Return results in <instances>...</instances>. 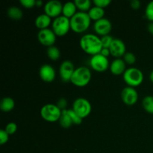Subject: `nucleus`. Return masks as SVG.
Wrapping results in <instances>:
<instances>
[{
    "mask_svg": "<svg viewBox=\"0 0 153 153\" xmlns=\"http://www.w3.org/2000/svg\"><path fill=\"white\" fill-rule=\"evenodd\" d=\"M91 19L87 12L79 11L70 19L71 30L76 33H83L90 27Z\"/></svg>",
    "mask_w": 153,
    "mask_h": 153,
    "instance_id": "f03ea898",
    "label": "nucleus"
},
{
    "mask_svg": "<svg viewBox=\"0 0 153 153\" xmlns=\"http://www.w3.org/2000/svg\"><path fill=\"white\" fill-rule=\"evenodd\" d=\"M145 16L150 22H153V1H149L145 9Z\"/></svg>",
    "mask_w": 153,
    "mask_h": 153,
    "instance_id": "a878e982",
    "label": "nucleus"
},
{
    "mask_svg": "<svg viewBox=\"0 0 153 153\" xmlns=\"http://www.w3.org/2000/svg\"><path fill=\"white\" fill-rule=\"evenodd\" d=\"M79 45L84 52L92 56L100 54L102 49L101 38L94 34H86L82 36Z\"/></svg>",
    "mask_w": 153,
    "mask_h": 153,
    "instance_id": "f257e3e1",
    "label": "nucleus"
},
{
    "mask_svg": "<svg viewBox=\"0 0 153 153\" xmlns=\"http://www.w3.org/2000/svg\"><path fill=\"white\" fill-rule=\"evenodd\" d=\"M15 107V102L10 97H4L0 102V109L4 112L11 111Z\"/></svg>",
    "mask_w": 153,
    "mask_h": 153,
    "instance_id": "412c9836",
    "label": "nucleus"
},
{
    "mask_svg": "<svg viewBox=\"0 0 153 153\" xmlns=\"http://www.w3.org/2000/svg\"><path fill=\"white\" fill-rule=\"evenodd\" d=\"M147 30L152 35H153V22H150L147 25Z\"/></svg>",
    "mask_w": 153,
    "mask_h": 153,
    "instance_id": "e433bc0d",
    "label": "nucleus"
},
{
    "mask_svg": "<svg viewBox=\"0 0 153 153\" xmlns=\"http://www.w3.org/2000/svg\"><path fill=\"white\" fill-rule=\"evenodd\" d=\"M4 130L6 131V132L9 134V135H11L16 133V130H17V125H16L15 123H9L6 125L5 128Z\"/></svg>",
    "mask_w": 153,
    "mask_h": 153,
    "instance_id": "c756f323",
    "label": "nucleus"
},
{
    "mask_svg": "<svg viewBox=\"0 0 153 153\" xmlns=\"http://www.w3.org/2000/svg\"><path fill=\"white\" fill-rule=\"evenodd\" d=\"M62 111L54 104H46L40 109V115L44 120L55 123L59 120Z\"/></svg>",
    "mask_w": 153,
    "mask_h": 153,
    "instance_id": "39448f33",
    "label": "nucleus"
},
{
    "mask_svg": "<svg viewBox=\"0 0 153 153\" xmlns=\"http://www.w3.org/2000/svg\"><path fill=\"white\" fill-rule=\"evenodd\" d=\"M123 79L125 83L128 87L136 88L143 83L144 76L140 69L136 67H129L126 69L125 73L123 75Z\"/></svg>",
    "mask_w": 153,
    "mask_h": 153,
    "instance_id": "20e7f679",
    "label": "nucleus"
},
{
    "mask_svg": "<svg viewBox=\"0 0 153 153\" xmlns=\"http://www.w3.org/2000/svg\"><path fill=\"white\" fill-rule=\"evenodd\" d=\"M75 4H76L77 9H79V11L87 12L88 13L90 9L92 7L91 6V1L90 0H75Z\"/></svg>",
    "mask_w": 153,
    "mask_h": 153,
    "instance_id": "b1692460",
    "label": "nucleus"
},
{
    "mask_svg": "<svg viewBox=\"0 0 153 153\" xmlns=\"http://www.w3.org/2000/svg\"><path fill=\"white\" fill-rule=\"evenodd\" d=\"M42 4H43V1L41 0H37L36 1V6L37 7H40V6H42Z\"/></svg>",
    "mask_w": 153,
    "mask_h": 153,
    "instance_id": "4c0bfd02",
    "label": "nucleus"
},
{
    "mask_svg": "<svg viewBox=\"0 0 153 153\" xmlns=\"http://www.w3.org/2000/svg\"><path fill=\"white\" fill-rule=\"evenodd\" d=\"M7 14L13 20H20L23 16V12L16 6H11L7 9Z\"/></svg>",
    "mask_w": 153,
    "mask_h": 153,
    "instance_id": "4be33fe9",
    "label": "nucleus"
},
{
    "mask_svg": "<svg viewBox=\"0 0 153 153\" xmlns=\"http://www.w3.org/2000/svg\"><path fill=\"white\" fill-rule=\"evenodd\" d=\"M149 79H150L151 82L153 83V70H152L150 73V74H149Z\"/></svg>",
    "mask_w": 153,
    "mask_h": 153,
    "instance_id": "58836bf2",
    "label": "nucleus"
},
{
    "mask_svg": "<svg viewBox=\"0 0 153 153\" xmlns=\"http://www.w3.org/2000/svg\"><path fill=\"white\" fill-rule=\"evenodd\" d=\"M110 53L112 56L115 57L116 58H120L123 57V55L126 53V44L122 40L118 38L114 39L110 48Z\"/></svg>",
    "mask_w": 153,
    "mask_h": 153,
    "instance_id": "4468645a",
    "label": "nucleus"
},
{
    "mask_svg": "<svg viewBox=\"0 0 153 153\" xmlns=\"http://www.w3.org/2000/svg\"><path fill=\"white\" fill-rule=\"evenodd\" d=\"M93 2H94V6L104 9L109 6V4L111 3V0H94Z\"/></svg>",
    "mask_w": 153,
    "mask_h": 153,
    "instance_id": "7c9ffc66",
    "label": "nucleus"
},
{
    "mask_svg": "<svg viewBox=\"0 0 153 153\" xmlns=\"http://www.w3.org/2000/svg\"><path fill=\"white\" fill-rule=\"evenodd\" d=\"M46 54H47L48 58L52 61H58L61 57V52L60 49L57 46H52L48 47L46 50Z\"/></svg>",
    "mask_w": 153,
    "mask_h": 153,
    "instance_id": "5701e85b",
    "label": "nucleus"
},
{
    "mask_svg": "<svg viewBox=\"0 0 153 153\" xmlns=\"http://www.w3.org/2000/svg\"><path fill=\"white\" fill-rule=\"evenodd\" d=\"M88 13L91 20H94L96 22V21H98L104 18L105 10L101 7H97V6H93L88 12Z\"/></svg>",
    "mask_w": 153,
    "mask_h": 153,
    "instance_id": "6ab92c4d",
    "label": "nucleus"
},
{
    "mask_svg": "<svg viewBox=\"0 0 153 153\" xmlns=\"http://www.w3.org/2000/svg\"><path fill=\"white\" fill-rule=\"evenodd\" d=\"M130 5L133 9L137 10V9H139L140 7V1L139 0H132L130 2Z\"/></svg>",
    "mask_w": 153,
    "mask_h": 153,
    "instance_id": "f704fd0d",
    "label": "nucleus"
},
{
    "mask_svg": "<svg viewBox=\"0 0 153 153\" xmlns=\"http://www.w3.org/2000/svg\"><path fill=\"white\" fill-rule=\"evenodd\" d=\"M73 111L80 117L82 119H85L89 116L92 111V106L91 102L87 99L78 98L73 102Z\"/></svg>",
    "mask_w": 153,
    "mask_h": 153,
    "instance_id": "0eeeda50",
    "label": "nucleus"
},
{
    "mask_svg": "<svg viewBox=\"0 0 153 153\" xmlns=\"http://www.w3.org/2000/svg\"><path fill=\"white\" fill-rule=\"evenodd\" d=\"M100 54L102 55L103 56L106 57V58H108L111 55L110 50H109V49H107V48H102V49L100 52Z\"/></svg>",
    "mask_w": 153,
    "mask_h": 153,
    "instance_id": "c9c22d12",
    "label": "nucleus"
},
{
    "mask_svg": "<svg viewBox=\"0 0 153 153\" xmlns=\"http://www.w3.org/2000/svg\"><path fill=\"white\" fill-rule=\"evenodd\" d=\"M75 70L74 65L71 61L68 60L63 61L59 67V74L61 80L64 82H70Z\"/></svg>",
    "mask_w": 153,
    "mask_h": 153,
    "instance_id": "f8f14e48",
    "label": "nucleus"
},
{
    "mask_svg": "<svg viewBox=\"0 0 153 153\" xmlns=\"http://www.w3.org/2000/svg\"><path fill=\"white\" fill-rule=\"evenodd\" d=\"M63 4L58 0H51L44 5V12L51 18H56L62 13Z\"/></svg>",
    "mask_w": 153,
    "mask_h": 153,
    "instance_id": "9d476101",
    "label": "nucleus"
},
{
    "mask_svg": "<svg viewBox=\"0 0 153 153\" xmlns=\"http://www.w3.org/2000/svg\"><path fill=\"white\" fill-rule=\"evenodd\" d=\"M112 28L111 22L106 18H102L98 21H96L94 24V30L98 35H108Z\"/></svg>",
    "mask_w": 153,
    "mask_h": 153,
    "instance_id": "ddd939ff",
    "label": "nucleus"
},
{
    "mask_svg": "<svg viewBox=\"0 0 153 153\" xmlns=\"http://www.w3.org/2000/svg\"><path fill=\"white\" fill-rule=\"evenodd\" d=\"M101 38V42H102V48H107V49H109L111 45L112 42H113L114 39L113 37L111 35H105V36H102Z\"/></svg>",
    "mask_w": 153,
    "mask_h": 153,
    "instance_id": "c85d7f7f",
    "label": "nucleus"
},
{
    "mask_svg": "<svg viewBox=\"0 0 153 153\" xmlns=\"http://www.w3.org/2000/svg\"><path fill=\"white\" fill-rule=\"evenodd\" d=\"M52 28L56 36L63 37L69 32L70 27V19L61 15L55 18L52 22Z\"/></svg>",
    "mask_w": 153,
    "mask_h": 153,
    "instance_id": "423d86ee",
    "label": "nucleus"
},
{
    "mask_svg": "<svg viewBox=\"0 0 153 153\" xmlns=\"http://www.w3.org/2000/svg\"><path fill=\"white\" fill-rule=\"evenodd\" d=\"M19 3L25 8H32L36 6L35 0H20Z\"/></svg>",
    "mask_w": 153,
    "mask_h": 153,
    "instance_id": "2f4dec72",
    "label": "nucleus"
},
{
    "mask_svg": "<svg viewBox=\"0 0 153 153\" xmlns=\"http://www.w3.org/2000/svg\"><path fill=\"white\" fill-rule=\"evenodd\" d=\"M142 106L147 113L153 114V96H146L142 101Z\"/></svg>",
    "mask_w": 153,
    "mask_h": 153,
    "instance_id": "393cba45",
    "label": "nucleus"
},
{
    "mask_svg": "<svg viewBox=\"0 0 153 153\" xmlns=\"http://www.w3.org/2000/svg\"><path fill=\"white\" fill-rule=\"evenodd\" d=\"M52 18L48 16L46 13H42L36 17L34 23L36 27L40 30L48 28V27L52 23Z\"/></svg>",
    "mask_w": 153,
    "mask_h": 153,
    "instance_id": "f3484780",
    "label": "nucleus"
},
{
    "mask_svg": "<svg viewBox=\"0 0 153 153\" xmlns=\"http://www.w3.org/2000/svg\"><path fill=\"white\" fill-rule=\"evenodd\" d=\"M90 65L93 70L99 73H103L110 67L108 58L103 56L100 53L91 57L90 60Z\"/></svg>",
    "mask_w": 153,
    "mask_h": 153,
    "instance_id": "6e6552de",
    "label": "nucleus"
},
{
    "mask_svg": "<svg viewBox=\"0 0 153 153\" xmlns=\"http://www.w3.org/2000/svg\"><path fill=\"white\" fill-rule=\"evenodd\" d=\"M121 99L124 104L127 105H133L138 100V93L134 88L127 86L122 90Z\"/></svg>",
    "mask_w": 153,
    "mask_h": 153,
    "instance_id": "9b49d317",
    "label": "nucleus"
},
{
    "mask_svg": "<svg viewBox=\"0 0 153 153\" xmlns=\"http://www.w3.org/2000/svg\"><path fill=\"white\" fill-rule=\"evenodd\" d=\"M92 77V74L90 69L87 67H79L75 70L70 82L75 86L82 88L90 83Z\"/></svg>",
    "mask_w": 153,
    "mask_h": 153,
    "instance_id": "7ed1b4c3",
    "label": "nucleus"
},
{
    "mask_svg": "<svg viewBox=\"0 0 153 153\" xmlns=\"http://www.w3.org/2000/svg\"><path fill=\"white\" fill-rule=\"evenodd\" d=\"M68 113L69 114H70V117H71L74 125L79 126L80 125V124H82L83 119H82V118H81L73 110V109H68Z\"/></svg>",
    "mask_w": 153,
    "mask_h": 153,
    "instance_id": "bb28decb",
    "label": "nucleus"
},
{
    "mask_svg": "<svg viewBox=\"0 0 153 153\" xmlns=\"http://www.w3.org/2000/svg\"><path fill=\"white\" fill-rule=\"evenodd\" d=\"M56 105L61 109V111L66 110V108L67 106V100L64 98H61L58 100V102H57Z\"/></svg>",
    "mask_w": 153,
    "mask_h": 153,
    "instance_id": "72a5a7b5",
    "label": "nucleus"
},
{
    "mask_svg": "<svg viewBox=\"0 0 153 153\" xmlns=\"http://www.w3.org/2000/svg\"><path fill=\"white\" fill-rule=\"evenodd\" d=\"M39 76L43 81L46 82H52L55 79V70L50 64H43L39 70Z\"/></svg>",
    "mask_w": 153,
    "mask_h": 153,
    "instance_id": "2eb2a0df",
    "label": "nucleus"
},
{
    "mask_svg": "<svg viewBox=\"0 0 153 153\" xmlns=\"http://www.w3.org/2000/svg\"><path fill=\"white\" fill-rule=\"evenodd\" d=\"M9 134L6 132L4 129L0 130V144L4 145L8 141Z\"/></svg>",
    "mask_w": 153,
    "mask_h": 153,
    "instance_id": "473e14b6",
    "label": "nucleus"
},
{
    "mask_svg": "<svg viewBox=\"0 0 153 153\" xmlns=\"http://www.w3.org/2000/svg\"><path fill=\"white\" fill-rule=\"evenodd\" d=\"M56 37L53 30L49 28L40 30L37 34V39L40 43L47 47L54 46L56 41Z\"/></svg>",
    "mask_w": 153,
    "mask_h": 153,
    "instance_id": "1a4fd4ad",
    "label": "nucleus"
},
{
    "mask_svg": "<svg viewBox=\"0 0 153 153\" xmlns=\"http://www.w3.org/2000/svg\"><path fill=\"white\" fill-rule=\"evenodd\" d=\"M125 61L123 59L121 58H116L110 64V71L112 74L115 76H119V75H123L125 71L126 70V66Z\"/></svg>",
    "mask_w": 153,
    "mask_h": 153,
    "instance_id": "dca6fc26",
    "label": "nucleus"
},
{
    "mask_svg": "<svg viewBox=\"0 0 153 153\" xmlns=\"http://www.w3.org/2000/svg\"><path fill=\"white\" fill-rule=\"evenodd\" d=\"M76 13H77V7L74 1H67L63 4V16L71 19Z\"/></svg>",
    "mask_w": 153,
    "mask_h": 153,
    "instance_id": "a211bd4d",
    "label": "nucleus"
},
{
    "mask_svg": "<svg viewBox=\"0 0 153 153\" xmlns=\"http://www.w3.org/2000/svg\"><path fill=\"white\" fill-rule=\"evenodd\" d=\"M58 122H59L60 126L64 128H69L73 125V120L68 113V109L62 111L61 116Z\"/></svg>",
    "mask_w": 153,
    "mask_h": 153,
    "instance_id": "aec40b11",
    "label": "nucleus"
},
{
    "mask_svg": "<svg viewBox=\"0 0 153 153\" xmlns=\"http://www.w3.org/2000/svg\"><path fill=\"white\" fill-rule=\"evenodd\" d=\"M123 61H125L126 64L132 65L136 62V56L132 52H128L123 55Z\"/></svg>",
    "mask_w": 153,
    "mask_h": 153,
    "instance_id": "cd10ccee",
    "label": "nucleus"
}]
</instances>
